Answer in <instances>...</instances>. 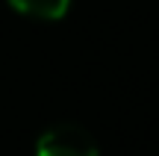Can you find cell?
<instances>
[{"mask_svg":"<svg viewBox=\"0 0 159 156\" xmlns=\"http://www.w3.org/2000/svg\"><path fill=\"white\" fill-rule=\"evenodd\" d=\"M35 156H100L94 136L71 121L53 124L35 141Z\"/></svg>","mask_w":159,"mask_h":156,"instance_id":"1","label":"cell"},{"mask_svg":"<svg viewBox=\"0 0 159 156\" xmlns=\"http://www.w3.org/2000/svg\"><path fill=\"white\" fill-rule=\"evenodd\" d=\"M12 9L30 18H41V21H59L68 15L71 0H9Z\"/></svg>","mask_w":159,"mask_h":156,"instance_id":"2","label":"cell"}]
</instances>
